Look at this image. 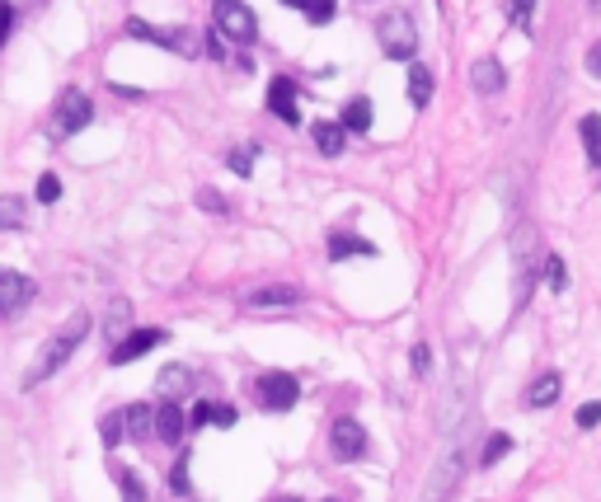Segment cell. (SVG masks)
<instances>
[{
  "label": "cell",
  "instance_id": "6da1fadb",
  "mask_svg": "<svg viewBox=\"0 0 601 502\" xmlns=\"http://www.w3.org/2000/svg\"><path fill=\"white\" fill-rule=\"evenodd\" d=\"M508 259H512V315H522L531 291H536L540 263H545V249L536 240V226H517L508 240Z\"/></svg>",
  "mask_w": 601,
  "mask_h": 502
},
{
  "label": "cell",
  "instance_id": "7a4b0ae2",
  "mask_svg": "<svg viewBox=\"0 0 601 502\" xmlns=\"http://www.w3.org/2000/svg\"><path fill=\"white\" fill-rule=\"evenodd\" d=\"M85 334H90V315H85V310H76V315H71V320H66L62 329H57V334H52V338L43 343L38 362H33V366H29V376H24V390L43 385L47 376H57V371H62L66 362H71V352H76L80 343H85Z\"/></svg>",
  "mask_w": 601,
  "mask_h": 502
},
{
  "label": "cell",
  "instance_id": "3957f363",
  "mask_svg": "<svg viewBox=\"0 0 601 502\" xmlns=\"http://www.w3.org/2000/svg\"><path fill=\"white\" fill-rule=\"evenodd\" d=\"M212 24H216V38H226L235 47L259 43V19H254V10H249L245 0H216Z\"/></svg>",
  "mask_w": 601,
  "mask_h": 502
},
{
  "label": "cell",
  "instance_id": "277c9868",
  "mask_svg": "<svg viewBox=\"0 0 601 502\" xmlns=\"http://www.w3.org/2000/svg\"><path fill=\"white\" fill-rule=\"evenodd\" d=\"M90 122H94V99L85 90H76V85H66L62 99H57V113L47 122V132H52V141H66V137H76V132H85Z\"/></svg>",
  "mask_w": 601,
  "mask_h": 502
},
{
  "label": "cell",
  "instance_id": "5b68a950",
  "mask_svg": "<svg viewBox=\"0 0 601 502\" xmlns=\"http://www.w3.org/2000/svg\"><path fill=\"white\" fill-rule=\"evenodd\" d=\"M127 38L155 43V47H165V52H179V57H202V33L184 29V24H174V29H155V24H146V19H127Z\"/></svg>",
  "mask_w": 601,
  "mask_h": 502
},
{
  "label": "cell",
  "instance_id": "8992f818",
  "mask_svg": "<svg viewBox=\"0 0 601 502\" xmlns=\"http://www.w3.org/2000/svg\"><path fill=\"white\" fill-rule=\"evenodd\" d=\"M296 399H301V381H296L292 371H263L259 381H254V404L263 413H292Z\"/></svg>",
  "mask_w": 601,
  "mask_h": 502
},
{
  "label": "cell",
  "instance_id": "52a82bcc",
  "mask_svg": "<svg viewBox=\"0 0 601 502\" xmlns=\"http://www.w3.org/2000/svg\"><path fill=\"white\" fill-rule=\"evenodd\" d=\"M376 38H381V52L395 61H409L418 52V29L404 10H386V15L376 19Z\"/></svg>",
  "mask_w": 601,
  "mask_h": 502
},
{
  "label": "cell",
  "instance_id": "ba28073f",
  "mask_svg": "<svg viewBox=\"0 0 601 502\" xmlns=\"http://www.w3.org/2000/svg\"><path fill=\"white\" fill-rule=\"evenodd\" d=\"M461 470H465V460H461V446L451 442L447 451H442V460H437V465H432L428 484H423V502H447L451 493H456V484H461Z\"/></svg>",
  "mask_w": 601,
  "mask_h": 502
},
{
  "label": "cell",
  "instance_id": "9c48e42d",
  "mask_svg": "<svg viewBox=\"0 0 601 502\" xmlns=\"http://www.w3.org/2000/svg\"><path fill=\"white\" fill-rule=\"evenodd\" d=\"M329 451H334V460H343V465L362 460L367 456V427L357 423V418H334V427H329Z\"/></svg>",
  "mask_w": 601,
  "mask_h": 502
},
{
  "label": "cell",
  "instance_id": "30bf717a",
  "mask_svg": "<svg viewBox=\"0 0 601 502\" xmlns=\"http://www.w3.org/2000/svg\"><path fill=\"white\" fill-rule=\"evenodd\" d=\"M160 343H165V329H127V334L108 348V362L127 366V362H137V357H146L151 348H160Z\"/></svg>",
  "mask_w": 601,
  "mask_h": 502
},
{
  "label": "cell",
  "instance_id": "8fae6325",
  "mask_svg": "<svg viewBox=\"0 0 601 502\" xmlns=\"http://www.w3.org/2000/svg\"><path fill=\"white\" fill-rule=\"evenodd\" d=\"M38 296V282L24 273H10V268H0V320H10V315H19L24 305Z\"/></svg>",
  "mask_w": 601,
  "mask_h": 502
},
{
  "label": "cell",
  "instance_id": "7c38bea8",
  "mask_svg": "<svg viewBox=\"0 0 601 502\" xmlns=\"http://www.w3.org/2000/svg\"><path fill=\"white\" fill-rule=\"evenodd\" d=\"M296 80L292 76H273V85H268V113L278 122H287V127H296L301 122V108H296Z\"/></svg>",
  "mask_w": 601,
  "mask_h": 502
},
{
  "label": "cell",
  "instance_id": "4fadbf2b",
  "mask_svg": "<svg viewBox=\"0 0 601 502\" xmlns=\"http://www.w3.org/2000/svg\"><path fill=\"white\" fill-rule=\"evenodd\" d=\"M188 432V413L179 409V399H165L160 409H155V437L165 446H179Z\"/></svg>",
  "mask_w": 601,
  "mask_h": 502
},
{
  "label": "cell",
  "instance_id": "5bb4252c",
  "mask_svg": "<svg viewBox=\"0 0 601 502\" xmlns=\"http://www.w3.org/2000/svg\"><path fill=\"white\" fill-rule=\"evenodd\" d=\"M348 259H376V244L353 235V230H334L329 235V263H348Z\"/></svg>",
  "mask_w": 601,
  "mask_h": 502
},
{
  "label": "cell",
  "instance_id": "9a60e30c",
  "mask_svg": "<svg viewBox=\"0 0 601 502\" xmlns=\"http://www.w3.org/2000/svg\"><path fill=\"white\" fill-rule=\"evenodd\" d=\"M559 395H564V381H559L555 371H540L536 381L526 385V409H531V413L550 409V404H559Z\"/></svg>",
  "mask_w": 601,
  "mask_h": 502
},
{
  "label": "cell",
  "instance_id": "2e32d148",
  "mask_svg": "<svg viewBox=\"0 0 601 502\" xmlns=\"http://www.w3.org/2000/svg\"><path fill=\"white\" fill-rule=\"evenodd\" d=\"M235 404H212V399H198L193 413H188V427H235Z\"/></svg>",
  "mask_w": 601,
  "mask_h": 502
},
{
  "label": "cell",
  "instance_id": "e0dca14e",
  "mask_svg": "<svg viewBox=\"0 0 601 502\" xmlns=\"http://www.w3.org/2000/svg\"><path fill=\"white\" fill-rule=\"evenodd\" d=\"M470 85H475V94H498L503 85H508V71H503V61L479 57L475 66H470Z\"/></svg>",
  "mask_w": 601,
  "mask_h": 502
},
{
  "label": "cell",
  "instance_id": "ac0fdd59",
  "mask_svg": "<svg viewBox=\"0 0 601 502\" xmlns=\"http://www.w3.org/2000/svg\"><path fill=\"white\" fill-rule=\"evenodd\" d=\"M310 141H315V151L320 155H329V160H334V155H343V146H348V132H343L339 122H315V127H310Z\"/></svg>",
  "mask_w": 601,
  "mask_h": 502
},
{
  "label": "cell",
  "instance_id": "d6986e66",
  "mask_svg": "<svg viewBox=\"0 0 601 502\" xmlns=\"http://www.w3.org/2000/svg\"><path fill=\"white\" fill-rule=\"evenodd\" d=\"M151 432H155V409H151V404H127V409H123V437L146 442Z\"/></svg>",
  "mask_w": 601,
  "mask_h": 502
},
{
  "label": "cell",
  "instance_id": "ffe728a7",
  "mask_svg": "<svg viewBox=\"0 0 601 502\" xmlns=\"http://www.w3.org/2000/svg\"><path fill=\"white\" fill-rule=\"evenodd\" d=\"M339 127H343V132H357V137H367V132H371V99H367V94H357V99H348V104H343Z\"/></svg>",
  "mask_w": 601,
  "mask_h": 502
},
{
  "label": "cell",
  "instance_id": "44dd1931",
  "mask_svg": "<svg viewBox=\"0 0 601 502\" xmlns=\"http://www.w3.org/2000/svg\"><path fill=\"white\" fill-rule=\"evenodd\" d=\"M296 301H301L296 287H263V291H249L245 296L249 310H278V305H296Z\"/></svg>",
  "mask_w": 601,
  "mask_h": 502
},
{
  "label": "cell",
  "instance_id": "7402d4cb",
  "mask_svg": "<svg viewBox=\"0 0 601 502\" xmlns=\"http://www.w3.org/2000/svg\"><path fill=\"white\" fill-rule=\"evenodd\" d=\"M578 137H583V151H587V160H592V169H601V113H583Z\"/></svg>",
  "mask_w": 601,
  "mask_h": 502
},
{
  "label": "cell",
  "instance_id": "603a6c76",
  "mask_svg": "<svg viewBox=\"0 0 601 502\" xmlns=\"http://www.w3.org/2000/svg\"><path fill=\"white\" fill-rule=\"evenodd\" d=\"M188 385H193L188 366H165V371H160V381H155V390H160V399H179Z\"/></svg>",
  "mask_w": 601,
  "mask_h": 502
},
{
  "label": "cell",
  "instance_id": "cb8c5ba5",
  "mask_svg": "<svg viewBox=\"0 0 601 502\" xmlns=\"http://www.w3.org/2000/svg\"><path fill=\"white\" fill-rule=\"evenodd\" d=\"M432 71L428 66H409V104L414 108H428V99H432Z\"/></svg>",
  "mask_w": 601,
  "mask_h": 502
},
{
  "label": "cell",
  "instance_id": "d4e9b609",
  "mask_svg": "<svg viewBox=\"0 0 601 502\" xmlns=\"http://www.w3.org/2000/svg\"><path fill=\"white\" fill-rule=\"evenodd\" d=\"M24 216H29V207H24L19 193H0V230H19Z\"/></svg>",
  "mask_w": 601,
  "mask_h": 502
},
{
  "label": "cell",
  "instance_id": "484cf974",
  "mask_svg": "<svg viewBox=\"0 0 601 502\" xmlns=\"http://www.w3.org/2000/svg\"><path fill=\"white\" fill-rule=\"evenodd\" d=\"M188 465H193V456H188V451H179V456H174V465H170V493H174V498H188V493H193Z\"/></svg>",
  "mask_w": 601,
  "mask_h": 502
},
{
  "label": "cell",
  "instance_id": "4316f807",
  "mask_svg": "<svg viewBox=\"0 0 601 502\" xmlns=\"http://www.w3.org/2000/svg\"><path fill=\"white\" fill-rule=\"evenodd\" d=\"M508 451H512V437H508V432H494V437L484 442V451H479V470H494Z\"/></svg>",
  "mask_w": 601,
  "mask_h": 502
},
{
  "label": "cell",
  "instance_id": "83f0119b",
  "mask_svg": "<svg viewBox=\"0 0 601 502\" xmlns=\"http://www.w3.org/2000/svg\"><path fill=\"white\" fill-rule=\"evenodd\" d=\"M113 479L123 484V502H146V484H141L137 470H127V465H113Z\"/></svg>",
  "mask_w": 601,
  "mask_h": 502
},
{
  "label": "cell",
  "instance_id": "f1b7e54d",
  "mask_svg": "<svg viewBox=\"0 0 601 502\" xmlns=\"http://www.w3.org/2000/svg\"><path fill=\"white\" fill-rule=\"evenodd\" d=\"M127 324H132V301H113V310H108V324H104V334L118 343V338L127 334Z\"/></svg>",
  "mask_w": 601,
  "mask_h": 502
},
{
  "label": "cell",
  "instance_id": "f546056e",
  "mask_svg": "<svg viewBox=\"0 0 601 502\" xmlns=\"http://www.w3.org/2000/svg\"><path fill=\"white\" fill-rule=\"evenodd\" d=\"M540 277L550 282V291L569 287V268H564V259H559V254H545V263H540Z\"/></svg>",
  "mask_w": 601,
  "mask_h": 502
},
{
  "label": "cell",
  "instance_id": "4dcf8cb0",
  "mask_svg": "<svg viewBox=\"0 0 601 502\" xmlns=\"http://www.w3.org/2000/svg\"><path fill=\"white\" fill-rule=\"evenodd\" d=\"M254 160H259V146H235V151L226 155L231 174H240V179H249V174H254Z\"/></svg>",
  "mask_w": 601,
  "mask_h": 502
},
{
  "label": "cell",
  "instance_id": "1f68e13d",
  "mask_svg": "<svg viewBox=\"0 0 601 502\" xmlns=\"http://www.w3.org/2000/svg\"><path fill=\"white\" fill-rule=\"evenodd\" d=\"M531 15H536V0H508V24L512 29H531Z\"/></svg>",
  "mask_w": 601,
  "mask_h": 502
},
{
  "label": "cell",
  "instance_id": "d6a6232c",
  "mask_svg": "<svg viewBox=\"0 0 601 502\" xmlns=\"http://www.w3.org/2000/svg\"><path fill=\"white\" fill-rule=\"evenodd\" d=\"M301 15H306L310 24H329V19H334V0H301Z\"/></svg>",
  "mask_w": 601,
  "mask_h": 502
},
{
  "label": "cell",
  "instance_id": "836d02e7",
  "mask_svg": "<svg viewBox=\"0 0 601 502\" xmlns=\"http://www.w3.org/2000/svg\"><path fill=\"white\" fill-rule=\"evenodd\" d=\"M202 207V212H216V216H226L231 212V202L221 198V193H216V188H198V198H193Z\"/></svg>",
  "mask_w": 601,
  "mask_h": 502
},
{
  "label": "cell",
  "instance_id": "e575fe53",
  "mask_svg": "<svg viewBox=\"0 0 601 502\" xmlns=\"http://www.w3.org/2000/svg\"><path fill=\"white\" fill-rule=\"evenodd\" d=\"M99 432H104V446H118V442H123V409L108 413L104 423H99Z\"/></svg>",
  "mask_w": 601,
  "mask_h": 502
},
{
  "label": "cell",
  "instance_id": "d590c367",
  "mask_svg": "<svg viewBox=\"0 0 601 502\" xmlns=\"http://www.w3.org/2000/svg\"><path fill=\"white\" fill-rule=\"evenodd\" d=\"M409 366H414V376H428V366H432L428 343H414V348H409Z\"/></svg>",
  "mask_w": 601,
  "mask_h": 502
},
{
  "label": "cell",
  "instance_id": "8d00e7d4",
  "mask_svg": "<svg viewBox=\"0 0 601 502\" xmlns=\"http://www.w3.org/2000/svg\"><path fill=\"white\" fill-rule=\"evenodd\" d=\"M62 198V179H57V174H43V179H38V202H57Z\"/></svg>",
  "mask_w": 601,
  "mask_h": 502
},
{
  "label": "cell",
  "instance_id": "74e56055",
  "mask_svg": "<svg viewBox=\"0 0 601 502\" xmlns=\"http://www.w3.org/2000/svg\"><path fill=\"white\" fill-rule=\"evenodd\" d=\"M578 418V427H597L601 423V399H592V404H583V409L573 413Z\"/></svg>",
  "mask_w": 601,
  "mask_h": 502
},
{
  "label": "cell",
  "instance_id": "f35d334b",
  "mask_svg": "<svg viewBox=\"0 0 601 502\" xmlns=\"http://www.w3.org/2000/svg\"><path fill=\"white\" fill-rule=\"evenodd\" d=\"M10 29H15V5H10V0H0V47H5Z\"/></svg>",
  "mask_w": 601,
  "mask_h": 502
},
{
  "label": "cell",
  "instance_id": "ab89813d",
  "mask_svg": "<svg viewBox=\"0 0 601 502\" xmlns=\"http://www.w3.org/2000/svg\"><path fill=\"white\" fill-rule=\"evenodd\" d=\"M587 71H592V76L601 80V38L592 47H587Z\"/></svg>",
  "mask_w": 601,
  "mask_h": 502
},
{
  "label": "cell",
  "instance_id": "60d3db41",
  "mask_svg": "<svg viewBox=\"0 0 601 502\" xmlns=\"http://www.w3.org/2000/svg\"><path fill=\"white\" fill-rule=\"evenodd\" d=\"M268 502H301L296 493H278V498H268Z\"/></svg>",
  "mask_w": 601,
  "mask_h": 502
},
{
  "label": "cell",
  "instance_id": "b9f144b4",
  "mask_svg": "<svg viewBox=\"0 0 601 502\" xmlns=\"http://www.w3.org/2000/svg\"><path fill=\"white\" fill-rule=\"evenodd\" d=\"M282 5H292V10H301V0H282Z\"/></svg>",
  "mask_w": 601,
  "mask_h": 502
},
{
  "label": "cell",
  "instance_id": "7bdbcfd3",
  "mask_svg": "<svg viewBox=\"0 0 601 502\" xmlns=\"http://www.w3.org/2000/svg\"><path fill=\"white\" fill-rule=\"evenodd\" d=\"M329 502H339V498H329Z\"/></svg>",
  "mask_w": 601,
  "mask_h": 502
}]
</instances>
